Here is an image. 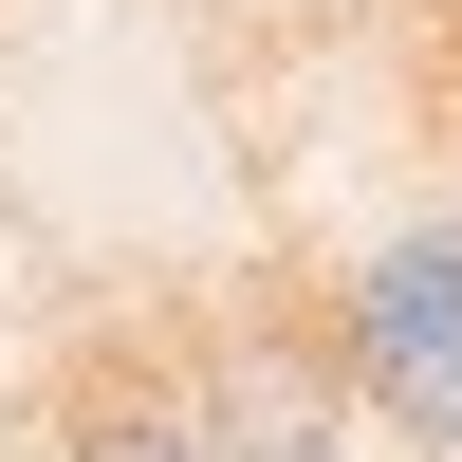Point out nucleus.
Listing matches in <instances>:
<instances>
[{"instance_id": "1", "label": "nucleus", "mask_w": 462, "mask_h": 462, "mask_svg": "<svg viewBox=\"0 0 462 462\" xmlns=\"http://www.w3.org/2000/svg\"><path fill=\"white\" fill-rule=\"evenodd\" d=\"M333 352H352V407H370V426H407V444L462 462V222H426V241L370 259Z\"/></svg>"}, {"instance_id": "2", "label": "nucleus", "mask_w": 462, "mask_h": 462, "mask_svg": "<svg viewBox=\"0 0 462 462\" xmlns=\"http://www.w3.org/2000/svg\"><path fill=\"white\" fill-rule=\"evenodd\" d=\"M56 462H222V426H185V407H93Z\"/></svg>"}, {"instance_id": "3", "label": "nucleus", "mask_w": 462, "mask_h": 462, "mask_svg": "<svg viewBox=\"0 0 462 462\" xmlns=\"http://www.w3.org/2000/svg\"><path fill=\"white\" fill-rule=\"evenodd\" d=\"M222 462H333V444H315V426H241Z\"/></svg>"}]
</instances>
